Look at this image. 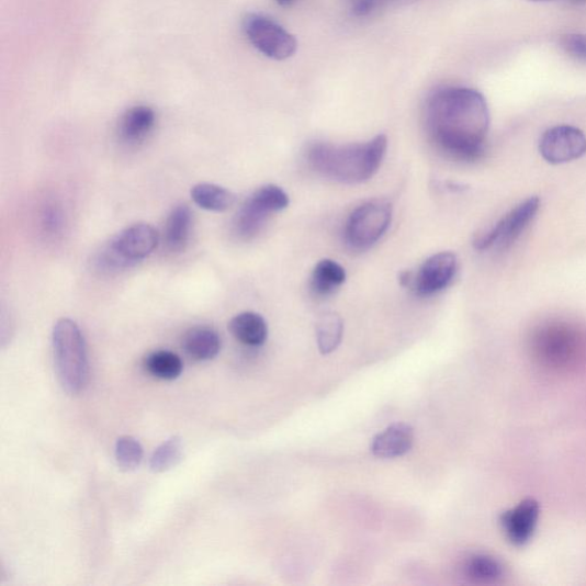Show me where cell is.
<instances>
[{
	"mask_svg": "<svg viewBox=\"0 0 586 586\" xmlns=\"http://www.w3.org/2000/svg\"><path fill=\"white\" fill-rule=\"evenodd\" d=\"M156 123V114L148 105H136L120 121V136L129 144L143 142Z\"/></svg>",
	"mask_w": 586,
	"mask_h": 586,
	"instance_id": "cell-16",
	"label": "cell"
},
{
	"mask_svg": "<svg viewBox=\"0 0 586 586\" xmlns=\"http://www.w3.org/2000/svg\"><path fill=\"white\" fill-rule=\"evenodd\" d=\"M392 216V204L387 201L375 200L360 205L346 223V243L356 250L369 249L387 232Z\"/></svg>",
	"mask_w": 586,
	"mask_h": 586,
	"instance_id": "cell-4",
	"label": "cell"
},
{
	"mask_svg": "<svg viewBox=\"0 0 586 586\" xmlns=\"http://www.w3.org/2000/svg\"><path fill=\"white\" fill-rule=\"evenodd\" d=\"M296 0H277V3L282 8L291 7Z\"/></svg>",
	"mask_w": 586,
	"mask_h": 586,
	"instance_id": "cell-27",
	"label": "cell"
},
{
	"mask_svg": "<svg viewBox=\"0 0 586 586\" xmlns=\"http://www.w3.org/2000/svg\"><path fill=\"white\" fill-rule=\"evenodd\" d=\"M458 272V258L452 252H439L426 260L414 274L413 289L419 296H432L446 289Z\"/></svg>",
	"mask_w": 586,
	"mask_h": 586,
	"instance_id": "cell-9",
	"label": "cell"
},
{
	"mask_svg": "<svg viewBox=\"0 0 586 586\" xmlns=\"http://www.w3.org/2000/svg\"><path fill=\"white\" fill-rule=\"evenodd\" d=\"M414 444V430L409 425L398 422L377 435L371 443L374 457L382 460L402 458Z\"/></svg>",
	"mask_w": 586,
	"mask_h": 586,
	"instance_id": "cell-13",
	"label": "cell"
},
{
	"mask_svg": "<svg viewBox=\"0 0 586 586\" xmlns=\"http://www.w3.org/2000/svg\"><path fill=\"white\" fill-rule=\"evenodd\" d=\"M244 30L253 47L270 59L288 60L297 50L298 43L295 36L270 18L249 14L245 19Z\"/></svg>",
	"mask_w": 586,
	"mask_h": 586,
	"instance_id": "cell-6",
	"label": "cell"
},
{
	"mask_svg": "<svg viewBox=\"0 0 586 586\" xmlns=\"http://www.w3.org/2000/svg\"><path fill=\"white\" fill-rule=\"evenodd\" d=\"M531 2H550V0H531Z\"/></svg>",
	"mask_w": 586,
	"mask_h": 586,
	"instance_id": "cell-29",
	"label": "cell"
},
{
	"mask_svg": "<svg viewBox=\"0 0 586 586\" xmlns=\"http://www.w3.org/2000/svg\"><path fill=\"white\" fill-rule=\"evenodd\" d=\"M144 365L150 376L161 381H174L180 377L183 370L180 357L165 350L148 354Z\"/></svg>",
	"mask_w": 586,
	"mask_h": 586,
	"instance_id": "cell-21",
	"label": "cell"
},
{
	"mask_svg": "<svg viewBox=\"0 0 586 586\" xmlns=\"http://www.w3.org/2000/svg\"><path fill=\"white\" fill-rule=\"evenodd\" d=\"M577 2H586V0H577Z\"/></svg>",
	"mask_w": 586,
	"mask_h": 586,
	"instance_id": "cell-30",
	"label": "cell"
},
{
	"mask_svg": "<svg viewBox=\"0 0 586 586\" xmlns=\"http://www.w3.org/2000/svg\"><path fill=\"white\" fill-rule=\"evenodd\" d=\"M115 459L124 471H133L140 466L144 459L142 443L133 437H122L115 446Z\"/></svg>",
	"mask_w": 586,
	"mask_h": 586,
	"instance_id": "cell-24",
	"label": "cell"
},
{
	"mask_svg": "<svg viewBox=\"0 0 586 586\" xmlns=\"http://www.w3.org/2000/svg\"><path fill=\"white\" fill-rule=\"evenodd\" d=\"M343 335V322L339 314L327 312L316 323V340L319 352L330 354L338 349Z\"/></svg>",
	"mask_w": 586,
	"mask_h": 586,
	"instance_id": "cell-19",
	"label": "cell"
},
{
	"mask_svg": "<svg viewBox=\"0 0 586 586\" xmlns=\"http://www.w3.org/2000/svg\"><path fill=\"white\" fill-rule=\"evenodd\" d=\"M192 228V211L188 205L173 207L166 225V244L171 252H181L189 244Z\"/></svg>",
	"mask_w": 586,
	"mask_h": 586,
	"instance_id": "cell-17",
	"label": "cell"
},
{
	"mask_svg": "<svg viewBox=\"0 0 586 586\" xmlns=\"http://www.w3.org/2000/svg\"><path fill=\"white\" fill-rule=\"evenodd\" d=\"M52 349L63 388L71 395L82 393L89 382L90 363L86 338L72 319L60 318L55 325Z\"/></svg>",
	"mask_w": 586,
	"mask_h": 586,
	"instance_id": "cell-3",
	"label": "cell"
},
{
	"mask_svg": "<svg viewBox=\"0 0 586 586\" xmlns=\"http://www.w3.org/2000/svg\"><path fill=\"white\" fill-rule=\"evenodd\" d=\"M159 235L148 224L132 225L113 238L110 247L127 263L148 257L158 246Z\"/></svg>",
	"mask_w": 586,
	"mask_h": 586,
	"instance_id": "cell-10",
	"label": "cell"
},
{
	"mask_svg": "<svg viewBox=\"0 0 586 586\" xmlns=\"http://www.w3.org/2000/svg\"><path fill=\"white\" fill-rule=\"evenodd\" d=\"M579 333L567 324H549L538 330L536 349L546 359H568L578 349Z\"/></svg>",
	"mask_w": 586,
	"mask_h": 586,
	"instance_id": "cell-11",
	"label": "cell"
},
{
	"mask_svg": "<svg viewBox=\"0 0 586 586\" xmlns=\"http://www.w3.org/2000/svg\"><path fill=\"white\" fill-rule=\"evenodd\" d=\"M392 2L398 5H409V4L417 2V0H392Z\"/></svg>",
	"mask_w": 586,
	"mask_h": 586,
	"instance_id": "cell-28",
	"label": "cell"
},
{
	"mask_svg": "<svg viewBox=\"0 0 586 586\" xmlns=\"http://www.w3.org/2000/svg\"><path fill=\"white\" fill-rule=\"evenodd\" d=\"M539 518V503L534 499H526L500 517V526L510 543L522 546L534 536Z\"/></svg>",
	"mask_w": 586,
	"mask_h": 586,
	"instance_id": "cell-12",
	"label": "cell"
},
{
	"mask_svg": "<svg viewBox=\"0 0 586 586\" xmlns=\"http://www.w3.org/2000/svg\"><path fill=\"white\" fill-rule=\"evenodd\" d=\"M540 153L550 165L568 164L586 154V137L577 127L554 126L542 136Z\"/></svg>",
	"mask_w": 586,
	"mask_h": 586,
	"instance_id": "cell-8",
	"label": "cell"
},
{
	"mask_svg": "<svg viewBox=\"0 0 586 586\" xmlns=\"http://www.w3.org/2000/svg\"><path fill=\"white\" fill-rule=\"evenodd\" d=\"M182 348L195 361H210L219 354L222 338L215 329L198 326L184 334Z\"/></svg>",
	"mask_w": 586,
	"mask_h": 586,
	"instance_id": "cell-14",
	"label": "cell"
},
{
	"mask_svg": "<svg viewBox=\"0 0 586 586\" xmlns=\"http://www.w3.org/2000/svg\"><path fill=\"white\" fill-rule=\"evenodd\" d=\"M191 196L200 207L212 212H224L235 202L232 192L215 183L195 184L191 191Z\"/></svg>",
	"mask_w": 586,
	"mask_h": 586,
	"instance_id": "cell-20",
	"label": "cell"
},
{
	"mask_svg": "<svg viewBox=\"0 0 586 586\" xmlns=\"http://www.w3.org/2000/svg\"><path fill=\"white\" fill-rule=\"evenodd\" d=\"M465 576L474 583H494L504 574V567L497 559L476 554L467 559L464 564Z\"/></svg>",
	"mask_w": 586,
	"mask_h": 586,
	"instance_id": "cell-22",
	"label": "cell"
},
{
	"mask_svg": "<svg viewBox=\"0 0 586 586\" xmlns=\"http://www.w3.org/2000/svg\"><path fill=\"white\" fill-rule=\"evenodd\" d=\"M228 328L236 340L250 348H258L269 337V327L264 318L253 312L236 315L232 318Z\"/></svg>",
	"mask_w": 586,
	"mask_h": 586,
	"instance_id": "cell-15",
	"label": "cell"
},
{
	"mask_svg": "<svg viewBox=\"0 0 586 586\" xmlns=\"http://www.w3.org/2000/svg\"><path fill=\"white\" fill-rule=\"evenodd\" d=\"M540 205L541 201L537 196L523 201L512 209L508 215H505L493 228L478 235L474 239V248L478 251H486L493 248L505 249L510 247L529 224L534 221Z\"/></svg>",
	"mask_w": 586,
	"mask_h": 586,
	"instance_id": "cell-7",
	"label": "cell"
},
{
	"mask_svg": "<svg viewBox=\"0 0 586 586\" xmlns=\"http://www.w3.org/2000/svg\"><path fill=\"white\" fill-rule=\"evenodd\" d=\"M288 194L277 184H266L258 189L237 212L234 229L243 238L256 236L273 213L286 209Z\"/></svg>",
	"mask_w": 586,
	"mask_h": 586,
	"instance_id": "cell-5",
	"label": "cell"
},
{
	"mask_svg": "<svg viewBox=\"0 0 586 586\" xmlns=\"http://www.w3.org/2000/svg\"><path fill=\"white\" fill-rule=\"evenodd\" d=\"M385 2L386 0H349L350 11L357 18L369 16Z\"/></svg>",
	"mask_w": 586,
	"mask_h": 586,
	"instance_id": "cell-26",
	"label": "cell"
},
{
	"mask_svg": "<svg viewBox=\"0 0 586 586\" xmlns=\"http://www.w3.org/2000/svg\"><path fill=\"white\" fill-rule=\"evenodd\" d=\"M387 145L384 135L351 145L315 143L307 150V159L314 170L327 178L342 183H361L379 172Z\"/></svg>",
	"mask_w": 586,
	"mask_h": 586,
	"instance_id": "cell-2",
	"label": "cell"
},
{
	"mask_svg": "<svg viewBox=\"0 0 586 586\" xmlns=\"http://www.w3.org/2000/svg\"><path fill=\"white\" fill-rule=\"evenodd\" d=\"M563 47L571 57L586 63V35H568L563 42Z\"/></svg>",
	"mask_w": 586,
	"mask_h": 586,
	"instance_id": "cell-25",
	"label": "cell"
},
{
	"mask_svg": "<svg viewBox=\"0 0 586 586\" xmlns=\"http://www.w3.org/2000/svg\"><path fill=\"white\" fill-rule=\"evenodd\" d=\"M346 281V272L341 264L331 259L316 263L312 274V289L319 296L331 295Z\"/></svg>",
	"mask_w": 586,
	"mask_h": 586,
	"instance_id": "cell-18",
	"label": "cell"
},
{
	"mask_svg": "<svg viewBox=\"0 0 586 586\" xmlns=\"http://www.w3.org/2000/svg\"><path fill=\"white\" fill-rule=\"evenodd\" d=\"M183 457V443L179 437H172L157 447L150 458L149 466L155 473H162L177 466Z\"/></svg>",
	"mask_w": 586,
	"mask_h": 586,
	"instance_id": "cell-23",
	"label": "cell"
},
{
	"mask_svg": "<svg viewBox=\"0 0 586 586\" xmlns=\"http://www.w3.org/2000/svg\"><path fill=\"white\" fill-rule=\"evenodd\" d=\"M489 124L487 101L473 89L438 90L426 106V125L435 143L463 161L482 157Z\"/></svg>",
	"mask_w": 586,
	"mask_h": 586,
	"instance_id": "cell-1",
	"label": "cell"
}]
</instances>
